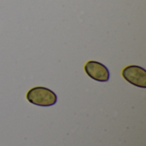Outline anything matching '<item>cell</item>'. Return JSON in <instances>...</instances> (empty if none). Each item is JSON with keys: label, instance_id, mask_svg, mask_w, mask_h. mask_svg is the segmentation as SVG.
I'll return each mask as SVG.
<instances>
[{"label": "cell", "instance_id": "obj_1", "mask_svg": "<svg viewBox=\"0 0 146 146\" xmlns=\"http://www.w3.org/2000/svg\"><path fill=\"white\" fill-rule=\"evenodd\" d=\"M27 99L32 104L41 107H50L56 104L57 96L50 89L43 86H36L27 92Z\"/></svg>", "mask_w": 146, "mask_h": 146}, {"label": "cell", "instance_id": "obj_2", "mask_svg": "<svg viewBox=\"0 0 146 146\" xmlns=\"http://www.w3.org/2000/svg\"><path fill=\"white\" fill-rule=\"evenodd\" d=\"M122 77L130 84L140 87L146 88L145 69L138 65H129L123 68Z\"/></svg>", "mask_w": 146, "mask_h": 146}, {"label": "cell", "instance_id": "obj_3", "mask_svg": "<svg viewBox=\"0 0 146 146\" xmlns=\"http://www.w3.org/2000/svg\"><path fill=\"white\" fill-rule=\"evenodd\" d=\"M85 72L92 80L99 82H107L110 74L108 68L96 61H89L85 65Z\"/></svg>", "mask_w": 146, "mask_h": 146}]
</instances>
